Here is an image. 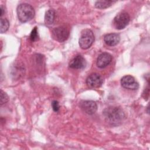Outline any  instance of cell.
<instances>
[{"mask_svg":"<svg viewBox=\"0 0 150 150\" xmlns=\"http://www.w3.org/2000/svg\"><path fill=\"white\" fill-rule=\"evenodd\" d=\"M103 112L106 121L112 125L120 124L125 117L123 110L117 107H107L104 109Z\"/></svg>","mask_w":150,"mask_h":150,"instance_id":"6da1fadb","label":"cell"},{"mask_svg":"<svg viewBox=\"0 0 150 150\" xmlns=\"http://www.w3.org/2000/svg\"><path fill=\"white\" fill-rule=\"evenodd\" d=\"M17 15L21 22H26L30 21L35 16V10L29 4L23 3L17 7Z\"/></svg>","mask_w":150,"mask_h":150,"instance_id":"7a4b0ae2","label":"cell"},{"mask_svg":"<svg viewBox=\"0 0 150 150\" xmlns=\"http://www.w3.org/2000/svg\"><path fill=\"white\" fill-rule=\"evenodd\" d=\"M94 41V36L92 30L89 29H85L81 31L79 43L82 49H87L90 47Z\"/></svg>","mask_w":150,"mask_h":150,"instance_id":"3957f363","label":"cell"},{"mask_svg":"<svg viewBox=\"0 0 150 150\" xmlns=\"http://www.w3.org/2000/svg\"><path fill=\"white\" fill-rule=\"evenodd\" d=\"M130 17L128 13L121 12L118 13L114 18L113 24L115 29L121 30L125 28L129 23Z\"/></svg>","mask_w":150,"mask_h":150,"instance_id":"277c9868","label":"cell"},{"mask_svg":"<svg viewBox=\"0 0 150 150\" xmlns=\"http://www.w3.org/2000/svg\"><path fill=\"white\" fill-rule=\"evenodd\" d=\"M69 36V30L64 26H60L54 28L52 31L53 38L59 42H62L65 41Z\"/></svg>","mask_w":150,"mask_h":150,"instance_id":"5b68a950","label":"cell"},{"mask_svg":"<svg viewBox=\"0 0 150 150\" xmlns=\"http://www.w3.org/2000/svg\"><path fill=\"white\" fill-rule=\"evenodd\" d=\"M121 84L124 88L132 90H137L139 87L138 83L133 76L130 75L122 77L121 79Z\"/></svg>","mask_w":150,"mask_h":150,"instance_id":"8992f818","label":"cell"},{"mask_svg":"<svg viewBox=\"0 0 150 150\" xmlns=\"http://www.w3.org/2000/svg\"><path fill=\"white\" fill-rule=\"evenodd\" d=\"M80 107L81 110L88 115L94 114L97 110V105L95 101L92 100H84L80 103Z\"/></svg>","mask_w":150,"mask_h":150,"instance_id":"52a82bcc","label":"cell"},{"mask_svg":"<svg viewBox=\"0 0 150 150\" xmlns=\"http://www.w3.org/2000/svg\"><path fill=\"white\" fill-rule=\"evenodd\" d=\"M103 83V79L97 73H92L86 79L87 85L91 88H98Z\"/></svg>","mask_w":150,"mask_h":150,"instance_id":"ba28073f","label":"cell"},{"mask_svg":"<svg viewBox=\"0 0 150 150\" xmlns=\"http://www.w3.org/2000/svg\"><path fill=\"white\" fill-rule=\"evenodd\" d=\"M112 60V56L107 52L100 54L97 59V66L98 67L103 69L107 67Z\"/></svg>","mask_w":150,"mask_h":150,"instance_id":"9c48e42d","label":"cell"},{"mask_svg":"<svg viewBox=\"0 0 150 150\" xmlns=\"http://www.w3.org/2000/svg\"><path fill=\"white\" fill-rule=\"evenodd\" d=\"M86 61L81 55H77L69 63V67L74 69H81L85 67Z\"/></svg>","mask_w":150,"mask_h":150,"instance_id":"30bf717a","label":"cell"},{"mask_svg":"<svg viewBox=\"0 0 150 150\" xmlns=\"http://www.w3.org/2000/svg\"><path fill=\"white\" fill-rule=\"evenodd\" d=\"M104 40L108 46H114L119 43L120 40V36L117 33H111L104 36Z\"/></svg>","mask_w":150,"mask_h":150,"instance_id":"8fae6325","label":"cell"},{"mask_svg":"<svg viewBox=\"0 0 150 150\" xmlns=\"http://www.w3.org/2000/svg\"><path fill=\"white\" fill-rule=\"evenodd\" d=\"M55 17V12L53 9H49L45 15V23L47 25H50L53 23Z\"/></svg>","mask_w":150,"mask_h":150,"instance_id":"7c38bea8","label":"cell"},{"mask_svg":"<svg viewBox=\"0 0 150 150\" xmlns=\"http://www.w3.org/2000/svg\"><path fill=\"white\" fill-rule=\"evenodd\" d=\"M115 1H97L95 2V6L98 9H105L110 7Z\"/></svg>","mask_w":150,"mask_h":150,"instance_id":"4fadbf2b","label":"cell"},{"mask_svg":"<svg viewBox=\"0 0 150 150\" xmlns=\"http://www.w3.org/2000/svg\"><path fill=\"white\" fill-rule=\"evenodd\" d=\"M0 32L1 33L6 32L9 27V22L6 18H1L0 21Z\"/></svg>","mask_w":150,"mask_h":150,"instance_id":"5bb4252c","label":"cell"},{"mask_svg":"<svg viewBox=\"0 0 150 150\" xmlns=\"http://www.w3.org/2000/svg\"><path fill=\"white\" fill-rule=\"evenodd\" d=\"M29 38H30V40L32 42H35V41H37L39 40V37L38 29H37L36 26H35L32 30L30 36H29Z\"/></svg>","mask_w":150,"mask_h":150,"instance_id":"9a60e30c","label":"cell"},{"mask_svg":"<svg viewBox=\"0 0 150 150\" xmlns=\"http://www.w3.org/2000/svg\"><path fill=\"white\" fill-rule=\"evenodd\" d=\"M9 98L8 95L4 92L2 90H1V104L2 105L8 101Z\"/></svg>","mask_w":150,"mask_h":150,"instance_id":"2e32d148","label":"cell"},{"mask_svg":"<svg viewBox=\"0 0 150 150\" xmlns=\"http://www.w3.org/2000/svg\"><path fill=\"white\" fill-rule=\"evenodd\" d=\"M52 108H53V111H55V112L59 111V110L60 109L59 103L56 100H54L52 102Z\"/></svg>","mask_w":150,"mask_h":150,"instance_id":"e0dca14e","label":"cell"},{"mask_svg":"<svg viewBox=\"0 0 150 150\" xmlns=\"http://www.w3.org/2000/svg\"><path fill=\"white\" fill-rule=\"evenodd\" d=\"M0 11H1V13H0V16L1 17L4 15V8L2 5L1 6V8H0Z\"/></svg>","mask_w":150,"mask_h":150,"instance_id":"ac0fdd59","label":"cell"}]
</instances>
